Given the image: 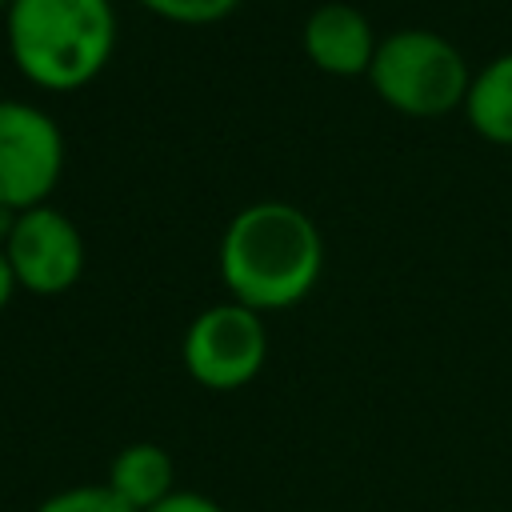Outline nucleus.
Instances as JSON below:
<instances>
[{
	"mask_svg": "<svg viewBox=\"0 0 512 512\" xmlns=\"http://www.w3.org/2000/svg\"><path fill=\"white\" fill-rule=\"evenodd\" d=\"M324 264L316 224L280 200L244 208L220 240V276L236 304L252 312H280L300 304Z\"/></svg>",
	"mask_w": 512,
	"mask_h": 512,
	"instance_id": "1",
	"label": "nucleus"
},
{
	"mask_svg": "<svg viewBox=\"0 0 512 512\" xmlns=\"http://www.w3.org/2000/svg\"><path fill=\"white\" fill-rule=\"evenodd\" d=\"M116 16L108 0H16L8 8V48L40 88H80L112 56Z\"/></svg>",
	"mask_w": 512,
	"mask_h": 512,
	"instance_id": "2",
	"label": "nucleus"
},
{
	"mask_svg": "<svg viewBox=\"0 0 512 512\" xmlns=\"http://www.w3.org/2000/svg\"><path fill=\"white\" fill-rule=\"evenodd\" d=\"M384 104L408 116H440L468 96V68L464 56L436 32L404 28L376 44L368 68Z\"/></svg>",
	"mask_w": 512,
	"mask_h": 512,
	"instance_id": "3",
	"label": "nucleus"
},
{
	"mask_svg": "<svg viewBox=\"0 0 512 512\" xmlns=\"http://www.w3.org/2000/svg\"><path fill=\"white\" fill-rule=\"evenodd\" d=\"M268 356V332L260 312L244 304H216L200 312L184 332V368L212 392H232L256 380Z\"/></svg>",
	"mask_w": 512,
	"mask_h": 512,
	"instance_id": "4",
	"label": "nucleus"
},
{
	"mask_svg": "<svg viewBox=\"0 0 512 512\" xmlns=\"http://www.w3.org/2000/svg\"><path fill=\"white\" fill-rule=\"evenodd\" d=\"M64 140L48 112L0 100V204L12 212L40 208L56 188Z\"/></svg>",
	"mask_w": 512,
	"mask_h": 512,
	"instance_id": "5",
	"label": "nucleus"
},
{
	"mask_svg": "<svg viewBox=\"0 0 512 512\" xmlns=\"http://www.w3.org/2000/svg\"><path fill=\"white\" fill-rule=\"evenodd\" d=\"M4 256L16 284L36 296L68 292L84 272V240L76 224L48 204L16 216L12 236L4 240Z\"/></svg>",
	"mask_w": 512,
	"mask_h": 512,
	"instance_id": "6",
	"label": "nucleus"
},
{
	"mask_svg": "<svg viewBox=\"0 0 512 512\" xmlns=\"http://www.w3.org/2000/svg\"><path fill=\"white\" fill-rule=\"evenodd\" d=\"M304 52L320 72L360 76L372 68L376 36L360 8L352 4H320L304 24Z\"/></svg>",
	"mask_w": 512,
	"mask_h": 512,
	"instance_id": "7",
	"label": "nucleus"
},
{
	"mask_svg": "<svg viewBox=\"0 0 512 512\" xmlns=\"http://www.w3.org/2000/svg\"><path fill=\"white\" fill-rule=\"evenodd\" d=\"M128 508L148 512L160 500H168L176 492V464L160 444H128L112 456L108 464V480H104Z\"/></svg>",
	"mask_w": 512,
	"mask_h": 512,
	"instance_id": "8",
	"label": "nucleus"
},
{
	"mask_svg": "<svg viewBox=\"0 0 512 512\" xmlns=\"http://www.w3.org/2000/svg\"><path fill=\"white\" fill-rule=\"evenodd\" d=\"M472 128L492 144H512V52L496 56L464 96Z\"/></svg>",
	"mask_w": 512,
	"mask_h": 512,
	"instance_id": "9",
	"label": "nucleus"
},
{
	"mask_svg": "<svg viewBox=\"0 0 512 512\" xmlns=\"http://www.w3.org/2000/svg\"><path fill=\"white\" fill-rule=\"evenodd\" d=\"M32 512H136V508H128L108 484H76L44 496Z\"/></svg>",
	"mask_w": 512,
	"mask_h": 512,
	"instance_id": "10",
	"label": "nucleus"
},
{
	"mask_svg": "<svg viewBox=\"0 0 512 512\" xmlns=\"http://www.w3.org/2000/svg\"><path fill=\"white\" fill-rule=\"evenodd\" d=\"M140 4L168 20H180V24H212V20L228 16L240 0H140Z\"/></svg>",
	"mask_w": 512,
	"mask_h": 512,
	"instance_id": "11",
	"label": "nucleus"
},
{
	"mask_svg": "<svg viewBox=\"0 0 512 512\" xmlns=\"http://www.w3.org/2000/svg\"><path fill=\"white\" fill-rule=\"evenodd\" d=\"M148 512H224L212 496H204V492H192V488H176L168 500H160L156 508H148Z\"/></svg>",
	"mask_w": 512,
	"mask_h": 512,
	"instance_id": "12",
	"label": "nucleus"
},
{
	"mask_svg": "<svg viewBox=\"0 0 512 512\" xmlns=\"http://www.w3.org/2000/svg\"><path fill=\"white\" fill-rule=\"evenodd\" d=\"M12 288H16V276H12V264H8V256L0 248V308L12 300Z\"/></svg>",
	"mask_w": 512,
	"mask_h": 512,
	"instance_id": "13",
	"label": "nucleus"
},
{
	"mask_svg": "<svg viewBox=\"0 0 512 512\" xmlns=\"http://www.w3.org/2000/svg\"><path fill=\"white\" fill-rule=\"evenodd\" d=\"M16 216H20V212H12V208H4V204H0V236H4V240L12 236V224H16Z\"/></svg>",
	"mask_w": 512,
	"mask_h": 512,
	"instance_id": "14",
	"label": "nucleus"
},
{
	"mask_svg": "<svg viewBox=\"0 0 512 512\" xmlns=\"http://www.w3.org/2000/svg\"><path fill=\"white\" fill-rule=\"evenodd\" d=\"M0 4H8V8H12V4H16V0H0Z\"/></svg>",
	"mask_w": 512,
	"mask_h": 512,
	"instance_id": "15",
	"label": "nucleus"
}]
</instances>
